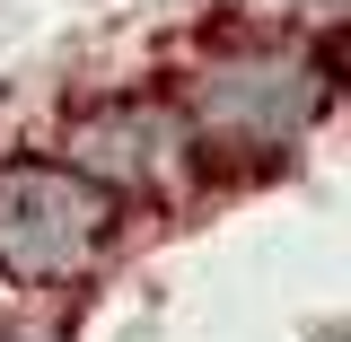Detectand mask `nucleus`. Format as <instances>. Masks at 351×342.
Returning a JSON list of instances; mask_svg holds the SVG:
<instances>
[{
  "label": "nucleus",
  "instance_id": "nucleus-1",
  "mask_svg": "<svg viewBox=\"0 0 351 342\" xmlns=\"http://www.w3.org/2000/svg\"><path fill=\"white\" fill-rule=\"evenodd\" d=\"M325 106H334L325 53L281 36V44H228L211 62H193L176 114H184L202 158H272L325 123Z\"/></svg>",
  "mask_w": 351,
  "mask_h": 342
},
{
  "label": "nucleus",
  "instance_id": "nucleus-2",
  "mask_svg": "<svg viewBox=\"0 0 351 342\" xmlns=\"http://www.w3.org/2000/svg\"><path fill=\"white\" fill-rule=\"evenodd\" d=\"M123 228V202L71 158H0V272L27 290L88 281Z\"/></svg>",
  "mask_w": 351,
  "mask_h": 342
},
{
  "label": "nucleus",
  "instance_id": "nucleus-3",
  "mask_svg": "<svg viewBox=\"0 0 351 342\" xmlns=\"http://www.w3.org/2000/svg\"><path fill=\"white\" fill-rule=\"evenodd\" d=\"M80 175H97L114 202H141V193H176L184 175L202 167V149H193V132L176 106H141V97H114V106H97L80 114L71 132V149H62Z\"/></svg>",
  "mask_w": 351,
  "mask_h": 342
},
{
  "label": "nucleus",
  "instance_id": "nucleus-4",
  "mask_svg": "<svg viewBox=\"0 0 351 342\" xmlns=\"http://www.w3.org/2000/svg\"><path fill=\"white\" fill-rule=\"evenodd\" d=\"M0 342H53V325H0Z\"/></svg>",
  "mask_w": 351,
  "mask_h": 342
}]
</instances>
